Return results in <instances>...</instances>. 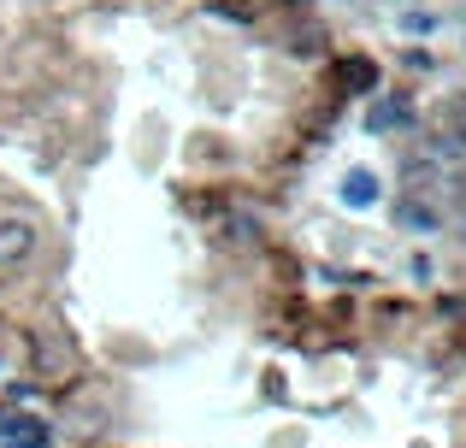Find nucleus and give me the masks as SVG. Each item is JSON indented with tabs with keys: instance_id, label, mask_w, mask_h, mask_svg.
<instances>
[{
	"instance_id": "nucleus-4",
	"label": "nucleus",
	"mask_w": 466,
	"mask_h": 448,
	"mask_svg": "<svg viewBox=\"0 0 466 448\" xmlns=\"http://www.w3.org/2000/svg\"><path fill=\"white\" fill-rule=\"evenodd\" d=\"M408 101H378L372 106V113H366V130H401V124H408Z\"/></svg>"
},
{
	"instance_id": "nucleus-1",
	"label": "nucleus",
	"mask_w": 466,
	"mask_h": 448,
	"mask_svg": "<svg viewBox=\"0 0 466 448\" xmlns=\"http://www.w3.org/2000/svg\"><path fill=\"white\" fill-rule=\"evenodd\" d=\"M35 236H42V230L24 219V213H6V219H0V265L30 260V254H35Z\"/></svg>"
},
{
	"instance_id": "nucleus-5",
	"label": "nucleus",
	"mask_w": 466,
	"mask_h": 448,
	"mask_svg": "<svg viewBox=\"0 0 466 448\" xmlns=\"http://www.w3.org/2000/svg\"><path fill=\"white\" fill-rule=\"evenodd\" d=\"M337 77L349 83V89H372V83H378V65H372V59H342Z\"/></svg>"
},
{
	"instance_id": "nucleus-7",
	"label": "nucleus",
	"mask_w": 466,
	"mask_h": 448,
	"mask_svg": "<svg viewBox=\"0 0 466 448\" xmlns=\"http://www.w3.org/2000/svg\"><path fill=\"white\" fill-rule=\"evenodd\" d=\"M401 30H408V35H425V30H431V12H401Z\"/></svg>"
},
{
	"instance_id": "nucleus-3",
	"label": "nucleus",
	"mask_w": 466,
	"mask_h": 448,
	"mask_svg": "<svg viewBox=\"0 0 466 448\" xmlns=\"http://www.w3.org/2000/svg\"><path fill=\"white\" fill-rule=\"evenodd\" d=\"M372 201H378V177L372 172H349L342 177V207L360 213V207H372Z\"/></svg>"
},
{
	"instance_id": "nucleus-6",
	"label": "nucleus",
	"mask_w": 466,
	"mask_h": 448,
	"mask_svg": "<svg viewBox=\"0 0 466 448\" xmlns=\"http://www.w3.org/2000/svg\"><path fill=\"white\" fill-rule=\"evenodd\" d=\"M396 219L408 224V230H437V213H431V207H420V201H401Z\"/></svg>"
},
{
	"instance_id": "nucleus-2",
	"label": "nucleus",
	"mask_w": 466,
	"mask_h": 448,
	"mask_svg": "<svg viewBox=\"0 0 466 448\" xmlns=\"http://www.w3.org/2000/svg\"><path fill=\"white\" fill-rule=\"evenodd\" d=\"M54 431L42 419H0V448H47Z\"/></svg>"
}]
</instances>
